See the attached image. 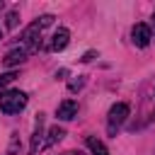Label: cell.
<instances>
[{
    "label": "cell",
    "instance_id": "cell-6",
    "mask_svg": "<svg viewBox=\"0 0 155 155\" xmlns=\"http://www.w3.org/2000/svg\"><path fill=\"white\" fill-rule=\"evenodd\" d=\"M41 133H44V114H36V126H34V136H31V145H29V155H36V150L41 148Z\"/></svg>",
    "mask_w": 155,
    "mask_h": 155
},
{
    "label": "cell",
    "instance_id": "cell-8",
    "mask_svg": "<svg viewBox=\"0 0 155 155\" xmlns=\"http://www.w3.org/2000/svg\"><path fill=\"white\" fill-rule=\"evenodd\" d=\"M63 136H65V131H63L61 126H53V128H48V138L41 143V148H51V145H56V143H58Z\"/></svg>",
    "mask_w": 155,
    "mask_h": 155
},
{
    "label": "cell",
    "instance_id": "cell-16",
    "mask_svg": "<svg viewBox=\"0 0 155 155\" xmlns=\"http://www.w3.org/2000/svg\"><path fill=\"white\" fill-rule=\"evenodd\" d=\"M153 27H155V17H153Z\"/></svg>",
    "mask_w": 155,
    "mask_h": 155
},
{
    "label": "cell",
    "instance_id": "cell-15",
    "mask_svg": "<svg viewBox=\"0 0 155 155\" xmlns=\"http://www.w3.org/2000/svg\"><path fill=\"white\" fill-rule=\"evenodd\" d=\"M0 39H2V27H0Z\"/></svg>",
    "mask_w": 155,
    "mask_h": 155
},
{
    "label": "cell",
    "instance_id": "cell-14",
    "mask_svg": "<svg viewBox=\"0 0 155 155\" xmlns=\"http://www.w3.org/2000/svg\"><path fill=\"white\" fill-rule=\"evenodd\" d=\"M63 155H85V153H80V150H68V153H63Z\"/></svg>",
    "mask_w": 155,
    "mask_h": 155
},
{
    "label": "cell",
    "instance_id": "cell-1",
    "mask_svg": "<svg viewBox=\"0 0 155 155\" xmlns=\"http://www.w3.org/2000/svg\"><path fill=\"white\" fill-rule=\"evenodd\" d=\"M24 107H27V94L22 90H5V92H0V111L19 114Z\"/></svg>",
    "mask_w": 155,
    "mask_h": 155
},
{
    "label": "cell",
    "instance_id": "cell-5",
    "mask_svg": "<svg viewBox=\"0 0 155 155\" xmlns=\"http://www.w3.org/2000/svg\"><path fill=\"white\" fill-rule=\"evenodd\" d=\"M68 41H70V31L68 29H56V34H53V39H51V51L53 53H58V51H63L65 46H68Z\"/></svg>",
    "mask_w": 155,
    "mask_h": 155
},
{
    "label": "cell",
    "instance_id": "cell-3",
    "mask_svg": "<svg viewBox=\"0 0 155 155\" xmlns=\"http://www.w3.org/2000/svg\"><path fill=\"white\" fill-rule=\"evenodd\" d=\"M150 39H153V31H150L148 24H136V27L131 29V41H133L138 48H145V46L150 44Z\"/></svg>",
    "mask_w": 155,
    "mask_h": 155
},
{
    "label": "cell",
    "instance_id": "cell-9",
    "mask_svg": "<svg viewBox=\"0 0 155 155\" xmlns=\"http://www.w3.org/2000/svg\"><path fill=\"white\" fill-rule=\"evenodd\" d=\"M87 148L92 150V155H109L107 145H104L102 140H97L94 136H87Z\"/></svg>",
    "mask_w": 155,
    "mask_h": 155
},
{
    "label": "cell",
    "instance_id": "cell-2",
    "mask_svg": "<svg viewBox=\"0 0 155 155\" xmlns=\"http://www.w3.org/2000/svg\"><path fill=\"white\" fill-rule=\"evenodd\" d=\"M126 116H128V104H126V102H116V104L109 109V114H107V131L114 136V133L119 131V126L126 121Z\"/></svg>",
    "mask_w": 155,
    "mask_h": 155
},
{
    "label": "cell",
    "instance_id": "cell-12",
    "mask_svg": "<svg viewBox=\"0 0 155 155\" xmlns=\"http://www.w3.org/2000/svg\"><path fill=\"white\" fill-rule=\"evenodd\" d=\"M82 85H85V80H82V78H80V80H73V82H70V85H68V90H70V92H75V90H80V87H82Z\"/></svg>",
    "mask_w": 155,
    "mask_h": 155
},
{
    "label": "cell",
    "instance_id": "cell-10",
    "mask_svg": "<svg viewBox=\"0 0 155 155\" xmlns=\"http://www.w3.org/2000/svg\"><path fill=\"white\" fill-rule=\"evenodd\" d=\"M17 19H19V12H17V10H10V12H7V19H5V27H7V29H15V27H17Z\"/></svg>",
    "mask_w": 155,
    "mask_h": 155
},
{
    "label": "cell",
    "instance_id": "cell-11",
    "mask_svg": "<svg viewBox=\"0 0 155 155\" xmlns=\"http://www.w3.org/2000/svg\"><path fill=\"white\" fill-rule=\"evenodd\" d=\"M15 78H17V73H2V75H0V90L7 87L10 82H15Z\"/></svg>",
    "mask_w": 155,
    "mask_h": 155
},
{
    "label": "cell",
    "instance_id": "cell-13",
    "mask_svg": "<svg viewBox=\"0 0 155 155\" xmlns=\"http://www.w3.org/2000/svg\"><path fill=\"white\" fill-rule=\"evenodd\" d=\"M92 58H94V51H87V53H85V58H82V61H85V63H87V61H92Z\"/></svg>",
    "mask_w": 155,
    "mask_h": 155
},
{
    "label": "cell",
    "instance_id": "cell-7",
    "mask_svg": "<svg viewBox=\"0 0 155 155\" xmlns=\"http://www.w3.org/2000/svg\"><path fill=\"white\" fill-rule=\"evenodd\" d=\"M27 56H29V51H27L24 46H22V48H12V51L5 56V65H10V68H12V65H17V63H24V61H27Z\"/></svg>",
    "mask_w": 155,
    "mask_h": 155
},
{
    "label": "cell",
    "instance_id": "cell-4",
    "mask_svg": "<svg viewBox=\"0 0 155 155\" xmlns=\"http://www.w3.org/2000/svg\"><path fill=\"white\" fill-rule=\"evenodd\" d=\"M75 114H78V102H73V99L61 102L58 109H56V116L61 121H70V119H75Z\"/></svg>",
    "mask_w": 155,
    "mask_h": 155
}]
</instances>
